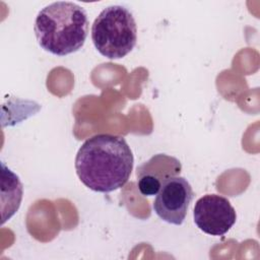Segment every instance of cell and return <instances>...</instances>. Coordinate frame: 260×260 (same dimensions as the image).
I'll return each instance as SVG.
<instances>
[{
  "instance_id": "2",
  "label": "cell",
  "mask_w": 260,
  "mask_h": 260,
  "mask_svg": "<svg viewBox=\"0 0 260 260\" xmlns=\"http://www.w3.org/2000/svg\"><path fill=\"white\" fill-rule=\"evenodd\" d=\"M88 24L84 8L73 2L58 1L38 13L35 35L45 51L57 56H66L84 45Z\"/></svg>"
},
{
  "instance_id": "7",
  "label": "cell",
  "mask_w": 260,
  "mask_h": 260,
  "mask_svg": "<svg viewBox=\"0 0 260 260\" xmlns=\"http://www.w3.org/2000/svg\"><path fill=\"white\" fill-rule=\"evenodd\" d=\"M2 199L8 196V199L3 203L2 207L5 204H8L7 209L3 212V220L5 222L9 219L19 208L21 198H22V184L19 178L11 172L6 166L2 162Z\"/></svg>"
},
{
  "instance_id": "4",
  "label": "cell",
  "mask_w": 260,
  "mask_h": 260,
  "mask_svg": "<svg viewBox=\"0 0 260 260\" xmlns=\"http://www.w3.org/2000/svg\"><path fill=\"white\" fill-rule=\"evenodd\" d=\"M194 193L190 183L176 176L167 180L160 187L152 207L162 220L180 225L183 223Z\"/></svg>"
},
{
  "instance_id": "1",
  "label": "cell",
  "mask_w": 260,
  "mask_h": 260,
  "mask_svg": "<svg viewBox=\"0 0 260 260\" xmlns=\"http://www.w3.org/2000/svg\"><path fill=\"white\" fill-rule=\"evenodd\" d=\"M133 154L122 136L98 134L83 142L75 157V170L84 186L108 193L122 188L133 169Z\"/></svg>"
},
{
  "instance_id": "3",
  "label": "cell",
  "mask_w": 260,
  "mask_h": 260,
  "mask_svg": "<svg viewBox=\"0 0 260 260\" xmlns=\"http://www.w3.org/2000/svg\"><path fill=\"white\" fill-rule=\"evenodd\" d=\"M91 39L101 55L109 59L125 57L137 41V27L132 13L121 5L103 9L92 23Z\"/></svg>"
},
{
  "instance_id": "5",
  "label": "cell",
  "mask_w": 260,
  "mask_h": 260,
  "mask_svg": "<svg viewBox=\"0 0 260 260\" xmlns=\"http://www.w3.org/2000/svg\"><path fill=\"white\" fill-rule=\"evenodd\" d=\"M193 216L197 228L211 236H223L237 219L231 202L217 194H207L199 198L195 203Z\"/></svg>"
},
{
  "instance_id": "6",
  "label": "cell",
  "mask_w": 260,
  "mask_h": 260,
  "mask_svg": "<svg viewBox=\"0 0 260 260\" xmlns=\"http://www.w3.org/2000/svg\"><path fill=\"white\" fill-rule=\"evenodd\" d=\"M180 160L166 153H157L137 167V187L144 196L156 195L161 185L170 178L179 176Z\"/></svg>"
}]
</instances>
